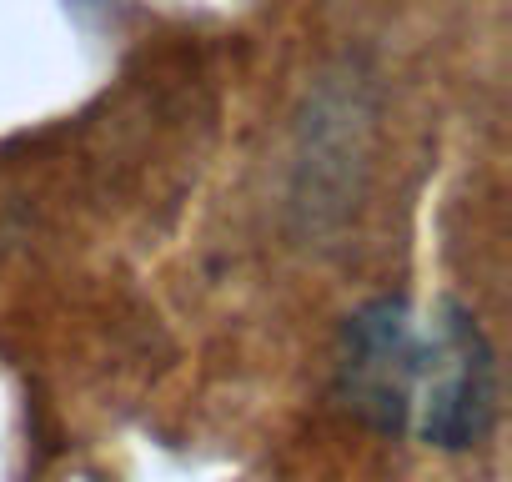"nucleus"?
Listing matches in <instances>:
<instances>
[{
    "label": "nucleus",
    "instance_id": "1",
    "mask_svg": "<svg viewBox=\"0 0 512 482\" xmlns=\"http://www.w3.org/2000/svg\"><path fill=\"white\" fill-rule=\"evenodd\" d=\"M497 417V362L477 317L457 302H437L417 317V357L407 392V427L437 447H472Z\"/></svg>",
    "mask_w": 512,
    "mask_h": 482
},
{
    "label": "nucleus",
    "instance_id": "2",
    "mask_svg": "<svg viewBox=\"0 0 512 482\" xmlns=\"http://www.w3.org/2000/svg\"><path fill=\"white\" fill-rule=\"evenodd\" d=\"M412 357H417V317L407 302H372L347 322L342 352V392L347 402L387 427H407V392H412Z\"/></svg>",
    "mask_w": 512,
    "mask_h": 482
}]
</instances>
